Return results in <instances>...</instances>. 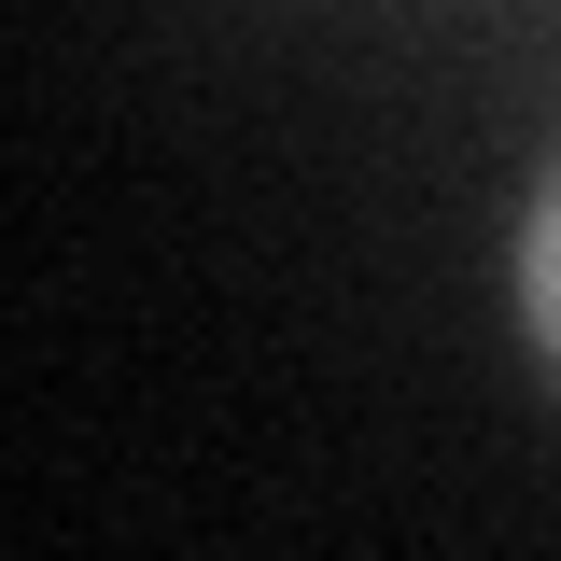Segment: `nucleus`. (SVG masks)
<instances>
[{
	"label": "nucleus",
	"instance_id": "nucleus-1",
	"mask_svg": "<svg viewBox=\"0 0 561 561\" xmlns=\"http://www.w3.org/2000/svg\"><path fill=\"white\" fill-rule=\"evenodd\" d=\"M519 323H534V351H548V379H561V154H548V183H534V210H519Z\"/></svg>",
	"mask_w": 561,
	"mask_h": 561
}]
</instances>
